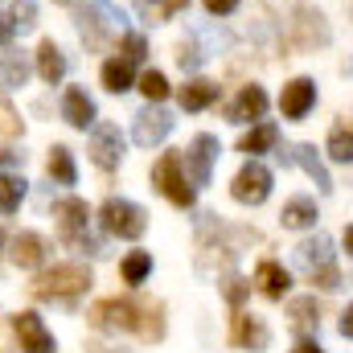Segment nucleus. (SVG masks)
Instances as JSON below:
<instances>
[{"label":"nucleus","instance_id":"4468645a","mask_svg":"<svg viewBox=\"0 0 353 353\" xmlns=\"http://www.w3.org/2000/svg\"><path fill=\"white\" fill-rule=\"evenodd\" d=\"M312 107H316V83L312 79H292L283 87V94H279V111L288 119H304Z\"/></svg>","mask_w":353,"mask_h":353},{"label":"nucleus","instance_id":"0eeeda50","mask_svg":"<svg viewBox=\"0 0 353 353\" xmlns=\"http://www.w3.org/2000/svg\"><path fill=\"white\" fill-rule=\"evenodd\" d=\"M152 185H157L173 205H181V210L193 205V185L185 181V161H181V152H165V157L157 161V169H152Z\"/></svg>","mask_w":353,"mask_h":353},{"label":"nucleus","instance_id":"7c9ffc66","mask_svg":"<svg viewBox=\"0 0 353 353\" xmlns=\"http://www.w3.org/2000/svg\"><path fill=\"white\" fill-rule=\"evenodd\" d=\"M329 157L337 165H353V123H337L329 132Z\"/></svg>","mask_w":353,"mask_h":353},{"label":"nucleus","instance_id":"423d86ee","mask_svg":"<svg viewBox=\"0 0 353 353\" xmlns=\"http://www.w3.org/2000/svg\"><path fill=\"white\" fill-rule=\"evenodd\" d=\"M54 218H58V230H62V239H66V243L87 247L90 255H99V243L87 234L90 210H87V201H83V197H62V201L54 205Z\"/></svg>","mask_w":353,"mask_h":353},{"label":"nucleus","instance_id":"7ed1b4c3","mask_svg":"<svg viewBox=\"0 0 353 353\" xmlns=\"http://www.w3.org/2000/svg\"><path fill=\"white\" fill-rule=\"evenodd\" d=\"M296 263L304 267V275L316 283V288H325V292H337L341 288V271L333 263V239L329 234H312V239H304L300 247H296Z\"/></svg>","mask_w":353,"mask_h":353},{"label":"nucleus","instance_id":"473e14b6","mask_svg":"<svg viewBox=\"0 0 353 353\" xmlns=\"http://www.w3.org/2000/svg\"><path fill=\"white\" fill-rule=\"evenodd\" d=\"M8 17H12L17 33H25V29H33V25H37V4H33V0H17V4L8 8Z\"/></svg>","mask_w":353,"mask_h":353},{"label":"nucleus","instance_id":"ddd939ff","mask_svg":"<svg viewBox=\"0 0 353 353\" xmlns=\"http://www.w3.org/2000/svg\"><path fill=\"white\" fill-rule=\"evenodd\" d=\"M169 132H173V115L161 111V107H144V111L136 115V132H132V140H136L140 148H152V144H161Z\"/></svg>","mask_w":353,"mask_h":353},{"label":"nucleus","instance_id":"c85d7f7f","mask_svg":"<svg viewBox=\"0 0 353 353\" xmlns=\"http://www.w3.org/2000/svg\"><path fill=\"white\" fill-rule=\"evenodd\" d=\"M50 176H54V185H74V181H79L74 157H70L66 144H54V148H50Z\"/></svg>","mask_w":353,"mask_h":353},{"label":"nucleus","instance_id":"f03ea898","mask_svg":"<svg viewBox=\"0 0 353 353\" xmlns=\"http://www.w3.org/2000/svg\"><path fill=\"white\" fill-rule=\"evenodd\" d=\"M74 25H79V37L90 50H103L111 41V33H128V17L111 0H90L87 8L74 12Z\"/></svg>","mask_w":353,"mask_h":353},{"label":"nucleus","instance_id":"aec40b11","mask_svg":"<svg viewBox=\"0 0 353 353\" xmlns=\"http://www.w3.org/2000/svg\"><path fill=\"white\" fill-rule=\"evenodd\" d=\"M8 259L17 267H37L46 259V243H41V234H33V230H25V234H17L12 243H8Z\"/></svg>","mask_w":353,"mask_h":353},{"label":"nucleus","instance_id":"a19ab883","mask_svg":"<svg viewBox=\"0 0 353 353\" xmlns=\"http://www.w3.org/2000/svg\"><path fill=\"white\" fill-rule=\"evenodd\" d=\"M337 329H341V337H350L353 341V304L341 312V321H337Z\"/></svg>","mask_w":353,"mask_h":353},{"label":"nucleus","instance_id":"79ce46f5","mask_svg":"<svg viewBox=\"0 0 353 353\" xmlns=\"http://www.w3.org/2000/svg\"><path fill=\"white\" fill-rule=\"evenodd\" d=\"M292 353H325V350H321V345H316L312 337H300V341H296V350H292Z\"/></svg>","mask_w":353,"mask_h":353},{"label":"nucleus","instance_id":"bb28decb","mask_svg":"<svg viewBox=\"0 0 353 353\" xmlns=\"http://www.w3.org/2000/svg\"><path fill=\"white\" fill-rule=\"evenodd\" d=\"M300 46H329V25H325V17L321 12H312V8H300Z\"/></svg>","mask_w":353,"mask_h":353},{"label":"nucleus","instance_id":"a211bd4d","mask_svg":"<svg viewBox=\"0 0 353 353\" xmlns=\"http://www.w3.org/2000/svg\"><path fill=\"white\" fill-rule=\"evenodd\" d=\"M255 283H259V292H263L267 300H283L288 288H292V275L275 263V259H263V263L255 267Z\"/></svg>","mask_w":353,"mask_h":353},{"label":"nucleus","instance_id":"1a4fd4ad","mask_svg":"<svg viewBox=\"0 0 353 353\" xmlns=\"http://www.w3.org/2000/svg\"><path fill=\"white\" fill-rule=\"evenodd\" d=\"M218 152H222L218 136H210V132L193 136L189 152L181 157V161L189 165V185H210V173H214V161H218Z\"/></svg>","mask_w":353,"mask_h":353},{"label":"nucleus","instance_id":"b1692460","mask_svg":"<svg viewBox=\"0 0 353 353\" xmlns=\"http://www.w3.org/2000/svg\"><path fill=\"white\" fill-rule=\"evenodd\" d=\"M37 74H41L50 87H58V83L66 79V58H62V50H58L54 41H41V46H37Z\"/></svg>","mask_w":353,"mask_h":353},{"label":"nucleus","instance_id":"e433bc0d","mask_svg":"<svg viewBox=\"0 0 353 353\" xmlns=\"http://www.w3.org/2000/svg\"><path fill=\"white\" fill-rule=\"evenodd\" d=\"M247 292H251V283H247V279H239V275H230V279H226V300H230L234 308L247 300Z\"/></svg>","mask_w":353,"mask_h":353},{"label":"nucleus","instance_id":"a878e982","mask_svg":"<svg viewBox=\"0 0 353 353\" xmlns=\"http://www.w3.org/2000/svg\"><path fill=\"white\" fill-rule=\"evenodd\" d=\"M136 4V12L148 21V25H161V21H169L176 12H185L189 8V0H132Z\"/></svg>","mask_w":353,"mask_h":353},{"label":"nucleus","instance_id":"20e7f679","mask_svg":"<svg viewBox=\"0 0 353 353\" xmlns=\"http://www.w3.org/2000/svg\"><path fill=\"white\" fill-rule=\"evenodd\" d=\"M90 288V271L83 263H62L54 267V271H46V275H37V283H33V296L37 300H74L79 292H87Z\"/></svg>","mask_w":353,"mask_h":353},{"label":"nucleus","instance_id":"4be33fe9","mask_svg":"<svg viewBox=\"0 0 353 353\" xmlns=\"http://www.w3.org/2000/svg\"><path fill=\"white\" fill-rule=\"evenodd\" d=\"M316 201L312 197H292L288 205H283V214H279V222L288 226V230H312L316 226Z\"/></svg>","mask_w":353,"mask_h":353},{"label":"nucleus","instance_id":"6e6552de","mask_svg":"<svg viewBox=\"0 0 353 353\" xmlns=\"http://www.w3.org/2000/svg\"><path fill=\"white\" fill-rule=\"evenodd\" d=\"M230 197L243 201V205H263L267 197H271V173H267L255 157L234 173V181H230Z\"/></svg>","mask_w":353,"mask_h":353},{"label":"nucleus","instance_id":"ea45409f","mask_svg":"<svg viewBox=\"0 0 353 353\" xmlns=\"http://www.w3.org/2000/svg\"><path fill=\"white\" fill-rule=\"evenodd\" d=\"M12 37H17V25H12V17H8V12H0V41L8 46Z\"/></svg>","mask_w":353,"mask_h":353},{"label":"nucleus","instance_id":"4c0bfd02","mask_svg":"<svg viewBox=\"0 0 353 353\" xmlns=\"http://www.w3.org/2000/svg\"><path fill=\"white\" fill-rule=\"evenodd\" d=\"M21 165H25L21 148H0V169H21Z\"/></svg>","mask_w":353,"mask_h":353},{"label":"nucleus","instance_id":"412c9836","mask_svg":"<svg viewBox=\"0 0 353 353\" xmlns=\"http://www.w3.org/2000/svg\"><path fill=\"white\" fill-rule=\"evenodd\" d=\"M288 316H292V329H296L300 337L316 333V329H321V304H316V296H300V300H292V304H288Z\"/></svg>","mask_w":353,"mask_h":353},{"label":"nucleus","instance_id":"f704fd0d","mask_svg":"<svg viewBox=\"0 0 353 353\" xmlns=\"http://www.w3.org/2000/svg\"><path fill=\"white\" fill-rule=\"evenodd\" d=\"M21 132V119H17V111H12V103L0 94V140H12Z\"/></svg>","mask_w":353,"mask_h":353},{"label":"nucleus","instance_id":"9d476101","mask_svg":"<svg viewBox=\"0 0 353 353\" xmlns=\"http://www.w3.org/2000/svg\"><path fill=\"white\" fill-rule=\"evenodd\" d=\"M275 157H279V165H300L304 173L316 181V189H321V193H333V176H329L325 161L316 157V148H312V144H292V148H283V152H275Z\"/></svg>","mask_w":353,"mask_h":353},{"label":"nucleus","instance_id":"a18cd8bd","mask_svg":"<svg viewBox=\"0 0 353 353\" xmlns=\"http://www.w3.org/2000/svg\"><path fill=\"white\" fill-rule=\"evenodd\" d=\"M0 247H4V230H0Z\"/></svg>","mask_w":353,"mask_h":353},{"label":"nucleus","instance_id":"37998d69","mask_svg":"<svg viewBox=\"0 0 353 353\" xmlns=\"http://www.w3.org/2000/svg\"><path fill=\"white\" fill-rule=\"evenodd\" d=\"M0 353H12V345H8V333H4V321H0Z\"/></svg>","mask_w":353,"mask_h":353},{"label":"nucleus","instance_id":"c9c22d12","mask_svg":"<svg viewBox=\"0 0 353 353\" xmlns=\"http://www.w3.org/2000/svg\"><path fill=\"white\" fill-rule=\"evenodd\" d=\"M144 54H148V46H144V37L128 29V33H123V58H128L132 66H140V62H144Z\"/></svg>","mask_w":353,"mask_h":353},{"label":"nucleus","instance_id":"2eb2a0df","mask_svg":"<svg viewBox=\"0 0 353 353\" xmlns=\"http://www.w3.org/2000/svg\"><path fill=\"white\" fill-rule=\"evenodd\" d=\"M230 341L239 350H267L271 345V333L255 312H234V325H230Z\"/></svg>","mask_w":353,"mask_h":353},{"label":"nucleus","instance_id":"f257e3e1","mask_svg":"<svg viewBox=\"0 0 353 353\" xmlns=\"http://www.w3.org/2000/svg\"><path fill=\"white\" fill-rule=\"evenodd\" d=\"M90 325L103 333H140L144 341H161L165 337V308L111 296V300H99L90 308Z\"/></svg>","mask_w":353,"mask_h":353},{"label":"nucleus","instance_id":"cd10ccee","mask_svg":"<svg viewBox=\"0 0 353 353\" xmlns=\"http://www.w3.org/2000/svg\"><path fill=\"white\" fill-rule=\"evenodd\" d=\"M132 62L128 58H111V62H103V87L111 90V94H123V90H132Z\"/></svg>","mask_w":353,"mask_h":353},{"label":"nucleus","instance_id":"9b49d317","mask_svg":"<svg viewBox=\"0 0 353 353\" xmlns=\"http://www.w3.org/2000/svg\"><path fill=\"white\" fill-rule=\"evenodd\" d=\"M90 161L99 169H115L123 161V136H119L115 123H94V132H90Z\"/></svg>","mask_w":353,"mask_h":353},{"label":"nucleus","instance_id":"dca6fc26","mask_svg":"<svg viewBox=\"0 0 353 353\" xmlns=\"http://www.w3.org/2000/svg\"><path fill=\"white\" fill-rule=\"evenodd\" d=\"M62 119H66L70 128H79V132L94 128V119H99L94 99H90L83 87H70V90H66V99H62Z\"/></svg>","mask_w":353,"mask_h":353},{"label":"nucleus","instance_id":"49530a36","mask_svg":"<svg viewBox=\"0 0 353 353\" xmlns=\"http://www.w3.org/2000/svg\"><path fill=\"white\" fill-rule=\"evenodd\" d=\"M111 353H119V350H111Z\"/></svg>","mask_w":353,"mask_h":353},{"label":"nucleus","instance_id":"c03bdc74","mask_svg":"<svg viewBox=\"0 0 353 353\" xmlns=\"http://www.w3.org/2000/svg\"><path fill=\"white\" fill-rule=\"evenodd\" d=\"M345 251H350V259H353V226H345Z\"/></svg>","mask_w":353,"mask_h":353},{"label":"nucleus","instance_id":"72a5a7b5","mask_svg":"<svg viewBox=\"0 0 353 353\" xmlns=\"http://www.w3.org/2000/svg\"><path fill=\"white\" fill-rule=\"evenodd\" d=\"M140 90L148 94V103H161V99H169V79H165L161 70H148V74L140 79Z\"/></svg>","mask_w":353,"mask_h":353},{"label":"nucleus","instance_id":"6ab92c4d","mask_svg":"<svg viewBox=\"0 0 353 353\" xmlns=\"http://www.w3.org/2000/svg\"><path fill=\"white\" fill-rule=\"evenodd\" d=\"M0 83H4V90H17L29 83V58H25V50L4 46V54H0Z\"/></svg>","mask_w":353,"mask_h":353},{"label":"nucleus","instance_id":"f8f14e48","mask_svg":"<svg viewBox=\"0 0 353 353\" xmlns=\"http://www.w3.org/2000/svg\"><path fill=\"white\" fill-rule=\"evenodd\" d=\"M12 333H17V341H21V350L25 353H54V337H50V329H46V321L37 316V312H21V316H12Z\"/></svg>","mask_w":353,"mask_h":353},{"label":"nucleus","instance_id":"39448f33","mask_svg":"<svg viewBox=\"0 0 353 353\" xmlns=\"http://www.w3.org/2000/svg\"><path fill=\"white\" fill-rule=\"evenodd\" d=\"M99 222H103V230L115 234V239H140V234L148 230V214H144L136 201H128V197H107Z\"/></svg>","mask_w":353,"mask_h":353},{"label":"nucleus","instance_id":"5701e85b","mask_svg":"<svg viewBox=\"0 0 353 353\" xmlns=\"http://www.w3.org/2000/svg\"><path fill=\"white\" fill-rule=\"evenodd\" d=\"M218 83H210V79H193V83H185V87H181V94H176V99H181V107H185V111H205V107H210V103H218Z\"/></svg>","mask_w":353,"mask_h":353},{"label":"nucleus","instance_id":"f3484780","mask_svg":"<svg viewBox=\"0 0 353 353\" xmlns=\"http://www.w3.org/2000/svg\"><path fill=\"white\" fill-rule=\"evenodd\" d=\"M263 111H267L263 87H243L239 99L226 107V119H230V123H251V119H263Z\"/></svg>","mask_w":353,"mask_h":353},{"label":"nucleus","instance_id":"c756f323","mask_svg":"<svg viewBox=\"0 0 353 353\" xmlns=\"http://www.w3.org/2000/svg\"><path fill=\"white\" fill-rule=\"evenodd\" d=\"M25 176L17 173H0V214H17L21 201H25Z\"/></svg>","mask_w":353,"mask_h":353},{"label":"nucleus","instance_id":"393cba45","mask_svg":"<svg viewBox=\"0 0 353 353\" xmlns=\"http://www.w3.org/2000/svg\"><path fill=\"white\" fill-rule=\"evenodd\" d=\"M275 144H279V128H275V123H255V128L239 140V152L259 157V152H271Z\"/></svg>","mask_w":353,"mask_h":353},{"label":"nucleus","instance_id":"58836bf2","mask_svg":"<svg viewBox=\"0 0 353 353\" xmlns=\"http://www.w3.org/2000/svg\"><path fill=\"white\" fill-rule=\"evenodd\" d=\"M205 4V12H214V17H230L234 8H239V0H201Z\"/></svg>","mask_w":353,"mask_h":353},{"label":"nucleus","instance_id":"2f4dec72","mask_svg":"<svg viewBox=\"0 0 353 353\" xmlns=\"http://www.w3.org/2000/svg\"><path fill=\"white\" fill-rule=\"evenodd\" d=\"M119 271H123V279H128V283H144V279H148V271H152V255H148V251H132V255L123 259Z\"/></svg>","mask_w":353,"mask_h":353}]
</instances>
